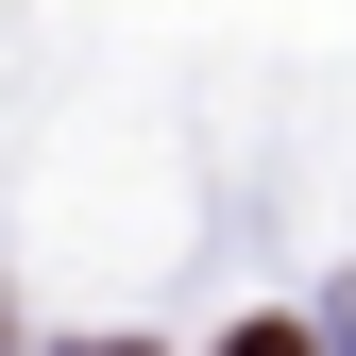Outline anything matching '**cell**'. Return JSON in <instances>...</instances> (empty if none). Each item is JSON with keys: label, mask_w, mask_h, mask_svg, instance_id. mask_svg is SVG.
Wrapping results in <instances>:
<instances>
[]
</instances>
